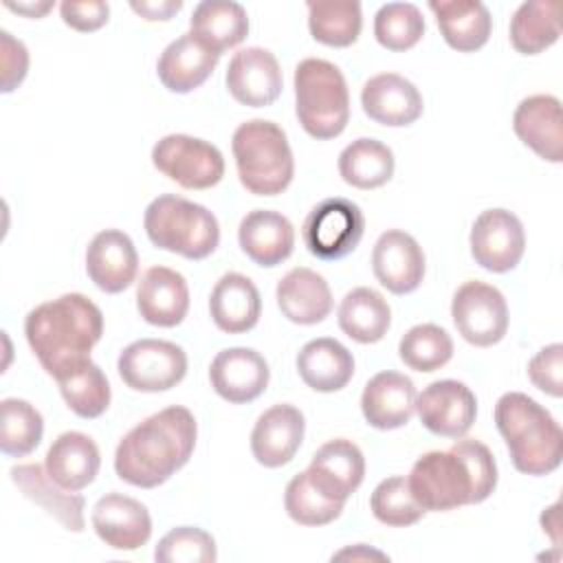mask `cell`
<instances>
[{
	"label": "cell",
	"mask_w": 563,
	"mask_h": 563,
	"mask_svg": "<svg viewBox=\"0 0 563 563\" xmlns=\"http://www.w3.org/2000/svg\"><path fill=\"white\" fill-rule=\"evenodd\" d=\"M407 484L427 512H446L486 501L497 486V462L484 442L457 438L449 451L420 455Z\"/></svg>",
	"instance_id": "1"
},
{
	"label": "cell",
	"mask_w": 563,
	"mask_h": 563,
	"mask_svg": "<svg viewBox=\"0 0 563 563\" xmlns=\"http://www.w3.org/2000/svg\"><path fill=\"white\" fill-rule=\"evenodd\" d=\"M198 424L183 405L165 407L132 427L114 451L119 479L136 488H156L194 455Z\"/></svg>",
	"instance_id": "2"
},
{
	"label": "cell",
	"mask_w": 563,
	"mask_h": 563,
	"mask_svg": "<svg viewBox=\"0 0 563 563\" xmlns=\"http://www.w3.org/2000/svg\"><path fill=\"white\" fill-rule=\"evenodd\" d=\"M31 352L53 378L90 358L103 334V314L81 292H66L35 306L24 319Z\"/></svg>",
	"instance_id": "3"
},
{
	"label": "cell",
	"mask_w": 563,
	"mask_h": 563,
	"mask_svg": "<svg viewBox=\"0 0 563 563\" xmlns=\"http://www.w3.org/2000/svg\"><path fill=\"white\" fill-rule=\"evenodd\" d=\"M495 424L519 473L541 477L561 466L563 431L554 416L528 394H504L495 405Z\"/></svg>",
	"instance_id": "4"
},
{
	"label": "cell",
	"mask_w": 563,
	"mask_h": 563,
	"mask_svg": "<svg viewBox=\"0 0 563 563\" xmlns=\"http://www.w3.org/2000/svg\"><path fill=\"white\" fill-rule=\"evenodd\" d=\"M231 150L242 187L255 196L282 194L295 176V158L286 132L266 119L235 128Z\"/></svg>",
	"instance_id": "5"
},
{
	"label": "cell",
	"mask_w": 563,
	"mask_h": 563,
	"mask_svg": "<svg viewBox=\"0 0 563 563\" xmlns=\"http://www.w3.org/2000/svg\"><path fill=\"white\" fill-rule=\"evenodd\" d=\"M147 240L185 260H205L220 244L218 218L202 205L176 194L154 198L143 216Z\"/></svg>",
	"instance_id": "6"
},
{
	"label": "cell",
	"mask_w": 563,
	"mask_h": 563,
	"mask_svg": "<svg viewBox=\"0 0 563 563\" xmlns=\"http://www.w3.org/2000/svg\"><path fill=\"white\" fill-rule=\"evenodd\" d=\"M295 114L317 141L339 136L350 121V90L343 73L328 59H301L292 77Z\"/></svg>",
	"instance_id": "7"
},
{
	"label": "cell",
	"mask_w": 563,
	"mask_h": 563,
	"mask_svg": "<svg viewBox=\"0 0 563 563\" xmlns=\"http://www.w3.org/2000/svg\"><path fill=\"white\" fill-rule=\"evenodd\" d=\"M365 231V218L356 202L334 196L310 209L303 220L301 238L310 255L323 262H336L350 255Z\"/></svg>",
	"instance_id": "8"
},
{
	"label": "cell",
	"mask_w": 563,
	"mask_h": 563,
	"mask_svg": "<svg viewBox=\"0 0 563 563\" xmlns=\"http://www.w3.org/2000/svg\"><path fill=\"white\" fill-rule=\"evenodd\" d=\"M154 167L183 189H209L224 176L222 152L198 136L167 134L152 147Z\"/></svg>",
	"instance_id": "9"
},
{
	"label": "cell",
	"mask_w": 563,
	"mask_h": 563,
	"mask_svg": "<svg viewBox=\"0 0 563 563\" xmlns=\"http://www.w3.org/2000/svg\"><path fill=\"white\" fill-rule=\"evenodd\" d=\"M117 372L130 389L158 394L176 387L185 378L187 354L172 341L139 339L121 350Z\"/></svg>",
	"instance_id": "10"
},
{
	"label": "cell",
	"mask_w": 563,
	"mask_h": 563,
	"mask_svg": "<svg viewBox=\"0 0 563 563\" xmlns=\"http://www.w3.org/2000/svg\"><path fill=\"white\" fill-rule=\"evenodd\" d=\"M451 317L460 336L475 347H490L508 332V303L501 290L486 282H464L451 301Z\"/></svg>",
	"instance_id": "11"
},
{
	"label": "cell",
	"mask_w": 563,
	"mask_h": 563,
	"mask_svg": "<svg viewBox=\"0 0 563 563\" xmlns=\"http://www.w3.org/2000/svg\"><path fill=\"white\" fill-rule=\"evenodd\" d=\"M471 255L475 264L490 273L517 268L526 251V231L521 220L508 209L482 211L471 229Z\"/></svg>",
	"instance_id": "12"
},
{
	"label": "cell",
	"mask_w": 563,
	"mask_h": 563,
	"mask_svg": "<svg viewBox=\"0 0 563 563\" xmlns=\"http://www.w3.org/2000/svg\"><path fill=\"white\" fill-rule=\"evenodd\" d=\"M416 413L427 431L440 438H464L477 416V398L462 380L429 383L416 396Z\"/></svg>",
	"instance_id": "13"
},
{
	"label": "cell",
	"mask_w": 563,
	"mask_h": 563,
	"mask_svg": "<svg viewBox=\"0 0 563 563\" xmlns=\"http://www.w3.org/2000/svg\"><path fill=\"white\" fill-rule=\"evenodd\" d=\"M224 81L229 95L249 108L271 106L284 88L277 57L262 46H246L233 53Z\"/></svg>",
	"instance_id": "14"
},
{
	"label": "cell",
	"mask_w": 563,
	"mask_h": 563,
	"mask_svg": "<svg viewBox=\"0 0 563 563\" xmlns=\"http://www.w3.org/2000/svg\"><path fill=\"white\" fill-rule=\"evenodd\" d=\"M372 271L389 292L409 295L424 279V251L413 235L400 229H387L372 249Z\"/></svg>",
	"instance_id": "15"
},
{
	"label": "cell",
	"mask_w": 563,
	"mask_h": 563,
	"mask_svg": "<svg viewBox=\"0 0 563 563\" xmlns=\"http://www.w3.org/2000/svg\"><path fill=\"white\" fill-rule=\"evenodd\" d=\"M268 380V363L253 347L220 350L209 365V383L213 391L231 405L253 402L266 391Z\"/></svg>",
	"instance_id": "16"
},
{
	"label": "cell",
	"mask_w": 563,
	"mask_h": 563,
	"mask_svg": "<svg viewBox=\"0 0 563 563\" xmlns=\"http://www.w3.org/2000/svg\"><path fill=\"white\" fill-rule=\"evenodd\" d=\"M90 521L97 537L112 550L132 552L143 548L152 537V517L147 506L130 495L108 493L99 497Z\"/></svg>",
	"instance_id": "17"
},
{
	"label": "cell",
	"mask_w": 563,
	"mask_h": 563,
	"mask_svg": "<svg viewBox=\"0 0 563 563\" xmlns=\"http://www.w3.org/2000/svg\"><path fill=\"white\" fill-rule=\"evenodd\" d=\"M306 475L310 484L334 501H347L365 477L363 451L345 438L330 440L317 449Z\"/></svg>",
	"instance_id": "18"
},
{
	"label": "cell",
	"mask_w": 563,
	"mask_h": 563,
	"mask_svg": "<svg viewBox=\"0 0 563 563\" xmlns=\"http://www.w3.org/2000/svg\"><path fill=\"white\" fill-rule=\"evenodd\" d=\"M86 273L108 295L130 288L139 273V253L132 238L119 229L99 231L86 249Z\"/></svg>",
	"instance_id": "19"
},
{
	"label": "cell",
	"mask_w": 563,
	"mask_h": 563,
	"mask_svg": "<svg viewBox=\"0 0 563 563\" xmlns=\"http://www.w3.org/2000/svg\"><path fill=\"white\" fill-rule=\"evenodd\" d=\"M303 433L306 418L295 405H273L255 420L251 431V453L257 464L266 468H279L297 455L303 442Z\"/></svg>",
	"instance_id": "20"
},
{
	"label": "cell",
	"mask_w": 563,
	"mask_h": 563,
	"mask_svg": "<svg viewBox=\"0 0 563 563\" xmlns=\"http://www.w3.org/2000/svg\"><path fill=\"white\" fill-rule=\"evenodd\" d=\"M363 112L380 125L405 128L422 117L424 101L420 90L398 73L369 77L361 90Z\"/></svg>",
	"instance_id": "21"
},
{
	"label": "cell",
	"mask_w": 563,
	"mask_h": 563,
	"mask_svg": "<svg viewBox=\"0 0 563 563\" xmlns=\"http://www.w3.org/2000/svg\"><path fill=\"white\" fill-rule=\"evenodd\" d=\"M413 380L400 372L385 369L374 374L361 394V411L369 427L391 431L405 427L416 411Z\"/></svg>",
	"instance_id": "22"
},
{
	"label": "cell",
	"mask_w": 563,
	"mask_h": 563,
	"mask_svg": "<svg viewBox=\"0 0 563 563\" xmlns=\"http://www.w3.org/2000/svg\"><path fill=\"white\" fill-rule=\"evenodd\" d=\"M136 310L150 325L174 328L183 323L189 310L187 279L167 266L147 268L136 284Z\"/></svg>",
	"instance_id": "23"
},
{
	"label": "cell",
	"mask_w": 563,
	"mask_h": 563,
	"mask_svg": "<svg viewBox=\"0 0 563 563\" xmlns=\"http://www.w3.org/2000/svg\"><path fill=\"white\" fill-rule=\"evenodd\" d=\"M512 130L523 145L548 163L563 161L561 101L554 95H530L512 114Z\"/></svg>",
	"instance_id": "24"
},
{
	"label": "cell",
	"mask_w": 563,
	"mask_h": 563,
	"mask_svg": "<svg viewBox=\"0 0 563 563\" xmlns=\"http://www.w3.org/2000/svg\"><path fill=\"white\" fill-rule=\"evenodd\" d=\"M238 242L249 260L257 266L273 268L292 255L295 227L279 211L253 209L240 220Z\"/></svg>",
	"instance_id": "25"
},
{
	"label": "cell",
	"mask_w": 563,
	"mask_h": 563,
	"mask_svg": "<svg viewBox=\"0 0 563 563\" xmlns=\"http://www.w3.org/2000/svg\"><path fill=\"white\" fill-rule=\"evenodd\" d=\"M218 59L220 55L187 31L163 48L156 62V75L169 92L187 95L209 79L218 66Z\"/></svg>",
	"instance_id": "26"
},
{
	"label": "cell",
	"mask_w": 563,
	"mask_h": 563,
	"mask_svg": "<svg viewBox=\"0 0 563 563\" xmlns=\"http://www.w3.org/2000/svg\"><path fill=\"white\" fill-rule=\"evenodd\" d=\"M9 475L22 495L37 504L55 521H59L62 528L70 532L84 530L86 499L79 493L62 488L42 464H18L9 471Z\"/></svg>",
	"instance_id": "27"
},
{
	"label": "cell",
	"mask_w": 563,
	"mask_h": 563,
	"mask_svg": "<svg viewBox=\"0 0 563 563\" xmlns=\"http://www.w3.org/2000/svg\"><path fill=\"white\" fill-rule=\"evenodd\" d=\"M275 297L282 314L297 325L321 323L334 306L325 277L306 266L288 271L277 284Z\"/></svg>",
	"instance_id": "28"
},
{
	"label": "cell",
	"mask_w": 563,
	"mask_h": 563,
	"mask_svg": "<svg viewBox=\"0 0 563 563\" xmlns=\"http://www.w3.org/2000/svg\"><path fill=\"white\" fill-rule=\"evenodd\" d=\"M209 314L216 328L227 334L253 330L262 317L257 286L242 273H224L209 295Z\"/></svg>",
	"instance_id": "29"
},
{
	"label": "cell",
	"mask_w": 563,
	"mask_h": 563,
	"mask_svg": "<svg viewBox=\"0 0 563 563\" xmlns=\"http://www.w3.org/2000/svg\"><path fill=\"white\" fill-rule=\"evenodd\" d=\"M101 455L95 440L81 431H64L46 453V473L66 490L79 493L99 475Z\"/></svg>",
	"instance_id": "30"
},
{
	"label": "cell",
	"mask_w": 563,
	"mask_h": 563,
	"mask_svg": "<svg viewBox=\"0 0 563 563\" xmlns=\"http://www.w3.org/2000/svg\"><path fill=\"white\" fill-rule=\"evenodd\" d=\"M429 9L435 15L444 42L457 53L479 51L493 31V18L479 0H431Z\"/></svg>",
	"instance_id": "31"
},
{
	"label": "cell",
	"mask_w": 563,
	"mask_h": 563,
	"mask_svg": "<svg viewBox=\"0 0 563 563\" xmlns=\"http://www.w3.org/2000/svg\"><path fill=\"white\" fill-rule=\"evenodd\" d=\"M297 374L314 391L332 394L343 389L354 376L352 352L330 336L308 341L297 354Z\"/></svg>",
	"instance_id": "32"
},
{
	"label": "cell",
	"mask_w": 563,
	"mask_h": 563,
	"mask_svg": "<svg viewBox=\"0 0 563 563\" xmlns=\"http://www.w3.org/2000/svg\"><path fill=\"white\" fill-rule=\"evenodd\" d=\"M189 31L207 44L216 55L242 44L249 35V15L240 2L231 0H205L198 2L191 18Z\"/></svg>",
	"instance_id": "33"
},
{
	"label": "cell",
	"mask_w": 563,
	"mask_h": 563,
	"mask_svg": "<svg viewBox=\"0 0 563 563\" xmlns=\"http://www.w3.org/2000/svg\"><path fill=\"white\" fill-rule=\"evenodd\" d=\"M336 319L343 334L356 343L369 345L387 334L391 325V308L378 290L358 286L341 299Z\"/></svg>",
	"instance_id": "34"
},
{
	"label": "cell",
	"mask_w": 563,
	"mask_h": 563,
	"mask_svg": "<svg viewBox=\"0 0 563 563\" xmlns=\"http://www.w3.org/2000/svg\"><path fill=\"white\" fill-rule=\"evenodd\" d=\"M55 380L66 407L79 418H99L110 407L112 391L108 376L92 358L66 369Z\"/></svg>",
	"instance_id": "35"
},
{
	"label": "cell",
	"mask_w": 563,
	"mask_h": 563,
	"mask_svg": "<svg viewBox=\"0 0 563 563\" xmlns=\"http://www.w3.org/2000/svg\"><path fill=\"white\" fill-rule=\"evenodd\" d=\"M510 44L521 55H539L561 37L559 4L554 0H532L517 7L510 18Z\"/></svg>",
	"instance_id": "36"
},
{
	"label": "cell",
	"mask_w": 563,
	"mask_h": 563,
	"mask_svg": "<svg viewBox=\"0 0 563 563\" xmlns=\"http://www.w3.org/2000/svg\"><path fill=\"white\" fill-rule=\"evenodd\" d=\"M394 152L376 139H356L339 154L341 178L356 189H378L394 176Z\"/></svg>",
	"instance_id": "37"
},
{
	"label": "cell",
	"mask_w": 563,
	"mask_h": 563,
	"mask_svg": "<svg viewBox=\"0 0 563 563\" xmlns=\"http://www.w3.org/2000/svg\"><path fill=\"white\" fill-rule=\"evenodd\" d=\"M308 31L323 46H352L363 29L361 4L352 0H308Z\"/></svg>",
	"instance_id": "38"
},
{
	"label": "cell",
	"mask_w": 563,
	"mask_h": 563,
	"mask_svg": "<svg viewBox=\"0 0 563 563\" xmlns=\"http://www.w3.org/2000/svg\"><path fill=\"white\" fill-rule=\"evenodd\" d=\"M44 435L42 413L22 398H4L0 402V451L9 457L33 453Z\"/></svg>",
	"instance_id": "39"
},
{
	"label": "cell",
	"mask_w": 563,
	"mask_h": 563,
	"mask_svg": "<svg viewBox=\"0 0 563 563\" xmlns=\"http://www.w3.org/2000/svg\"><path fill=\"white\" fill-rule=\"evenodd\" d=\"M400 361L413 372H435L453 356V339L435 323H418L409 328L398 343Z\"/></svg>",
	"instance_id": "40"
},
{
	"label": "cell",
	"mask_w": 563,
	"mask_h": 563,
	"mask_svg": "<svg viewBox=\"0 0 563 563\" xmlns=\"http://www.w3.org/2000/svg\"><path fill=\"white\" fill-rule=\"evenodd\" d=\"M422 35L424 18L411 2H387L374 15V37L387 51H409L422 40Z\"/></svg>",
	"instance_id": "41"
},
{
	"label": "cell",
	"mask_w": 563,
	"mask_h": 563,
	"mask_svg": "<svg viewBox=\"0 0 563 563\" xmlns=\"http://www.w3.org/2000/svg\"><path fill=\"white\" fill-rule=\"evenodd\" d=\"M343 506H345L343 501H334V499L325 497L323 493H319L310 484L306 471L297 473L288 482L286 493H284L286 515L299 526H314V528L328 526L341 517Z\"/></svg>",
	"instance_id": "42"
},
{
	"label": "cell",
	"mask_w": 563,
	"mask_h": 563,
	"mask_svg": "<svg viewBox=\"0 0 563 563\" xmlns=\"http://www.w3.org/2000/svg\"><path fill=\"white\" fill-rule=\"evenodd\" d=\"M372 515L391 528H407L424 517V508L413 499L407 477L391 475L383 479L369 497Z\"/></svg>",
	"instance_id": "43"
},
{
	"label": "cell",
	"mask_w": 563,
	"mask_h": 563,
	"mask_svg": "<svg viewBox=\"0 0 563 563\" xmlns=\"http://www.w3.org/2000/svg\"><path fill=\"white\" fill-rule=\"evenodd\" d=\"M158 563H213L218 559L216 539L198 526L172 528L154 548Z\"/></svg>",
	"instance_id": "44"
},
{
	"label": "cell",
	"mask_w": 563,
	"mask_h": 563,
	"mask_svg": "<svg viewBox=\"0 0 563 563\" xmlns=\"http://www.w3.org/2000/svg\"><path fill=\"white\" fill-rule=\"evenodd\" d=\"M528 378L537 389L552 398L563 396V345L550 343L541 347L528 363Z\"/></svg>",
	"instance_id": "45"
},
{
	"label": "cell",
	"mask_w": 563,
	"mask_h": 563,
	"mask_svg": "<svg viewBox=\"0 0 563 563\" xmlns=\"http://www.w3.org/2000/svg\"><path fill=\"white\" fill-rule=\"evenodd\" d=\"M0 68H2V92H13L29 73V51L24 42L15 40L9 31H0Z\"/></svg>",
	"instance_id": "46"
},
{
	"label": "cell",
	"mask_w": 563,
	"mask_h": 563,
	"mask_svg": "<svg viewBox=\"0 0 563 563\" xmlns=\"http://www.w3.org/2000/svg\"><path fill=\"white\" fill-rule=\"evenodd\" d=\"M59 15L66 26L79 31V33H92L99 31L108 18H110V4L101 0H88V2H62Z\"/></svg>",
	"instance_id": "47"
},
{
	"label": "cell",
	"mask_w": 563,
	"mask_h": 563,
	"mask_svg": "<svg viewBox=\"0 0 563 563\" xmlns=\"http://www.w3.org/2000/svg\"><path fill=\"white\" fill-rule=\"evenodd\" d=\"M130 9L139 13L141 18L156 22V20H172L180 9V0H141V2H130Z\"/></svg>",
	"instance_id": "48"
},
{
	"label": "cell",
	"mask_w": 563,
	"mask_h": 563,
	"mask_svg": "<svg viewBox=\"0 0 563 563\" xmlns=\"http://www.w3.org/2000/svg\"><path fill=\"white\" fill-rule=\"evenodd\" d=\"M4 7L24 18H44L55 7V2L53 0H26V2H9L7 0Z\"/></svg>",
	"instance_id": "49"
},
{
	"label": "cell",
	"mask_w": 563,
	"mask_h": 563,
	"mask_svg": "<svg viewBox=\"0 0 563 563\" xmlns=\"http://www.w3.org/2000/svg\"><path fill=\"white\" fill-rule=\"evenodd\" d=\"M334 559H352V561H369V559H376V561H389V556L380 550H374L365 543H356L352 548H343L341 552L332 554V561Z\"/></svg>",
	"instance_id": "50"
},
{
	"label": "cell",
	"mask_w": 563,
	"mask_h": 563,
	"mask_svg": "<svg viewBox=\"0 0 563 563\" xmlns=\"http://www.w3.org/2000/svg\"><path fill=\"white\" fill-rule=\"evenodd\" d=\"M541 526H543V532H548L552 537L554 545H559V504L543 510Z\"/></svg>",
	"instance_id": "51"
}]
</instances>
